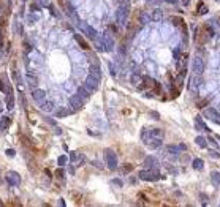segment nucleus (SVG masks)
Wrapping results in <instances>:
<instances>
[{
	"instance_id": "nucleus-1",
	"label": "nucleus",
	"mask_w": 220,
	"mask_h": 207,
	"mask_svg": "<svg viewBox=\"0 0 220 207\" xmlns=\"http://www.w3.org/2000/svg\"><path fill=\"white\" fill-rule=\"evenodd\" d=\"M140 179L141 180H146V182H155V180H159L160 179V176H159V171L157 169H144V171H141L140 172Z\"/></svg>"
},
{
	"instance_id": "nucleus-2",
	"label": "nucleus",
	"mask_w": 220,
	"mask_h": 207,
	"mask_svg": "<svg viewBox=\"0 0 220 207\" xmlns=\"http://www.w3.org/2000/svg\"><path fill=\"white\" fill-rule=\"evenodd\" d=\"M128 16H130V10H128L127 5L119 6L117 11H116V19H117V22H119L120 25H125V24H127Z\"/></svg>"
},
{
	"instance_id": "nucleus-3",
	"label": "nucleus",
	"mask_w": 220,
	"mask_h": 207,
	"mask_svg": "<svg viewBox=\"0 0 220 207\" xmlns=\"http://www.w3.org/2000/svg\"><path fill=\"white\" fill-rule=\"evenodd\" d=\"M105 160H106V166L109 169H116V168H117V155H116L111 149L105 150Z\"/></svg>"
},
{
	"instance_id": "nucleus-4",
	"label": "nucleus",
	"mask_w": 220,
	"mask_h": 207,
	"mask_svg": "<svg viewBox=\"0 0 220 207\" xmlns=\"http://www.w3.org/2000/svg\"><path fill=\"white\" fill-rule=\"evenodd\" d=\"M192 71H193V74H196V76L203 74V71H204V62L200 57H195L193 60H192Z\"/></svg>"
},
{
	"instance_id": "nucleus-5",
	"label": "nucleus",
	"mask_w": 220,
	"mask_h": 207,
	"mask_svg": "<svg viewBox=\"0 0 220 207\" xmlns=\"http://www.w3.org/2000/svg\"><path fill=\"white\" fill-rule=\"evenodd\" d=\"M5 180L8 182V185H11V187H18V185L21 183V176L16 171H10V172H6Z\"/></svg>"
},
{
	"instance_id": "nucleus-6",
	"label": "nucleus",
	"mask_w": 220,
	"mask_h": 207,
	"mask_svg": "<svg viewBox=\"0 0 220 207\" xmlns=\"http://www.w3.org/2000/svg\"><path fill=\"white\" fill-rule=\"evenodd\" d=\"M82 98H84V96H82L81 93L71 95V96H70V105H71V108L76 109V111H78V109H81L82 105H84V100H82Z\"/></svg>"
},
{
	"instance_id": "nucleus-7",
	"label": "nucleus",
	"mask_w": 220,
	"mask_h": 207,
	"mask_svg": "<svg viewBox=\"0 0 220 207\" xmlns=\"http://www.w3.org/2000/svg\"><path fill=\"white\" fill-rule=\"evenodd\" d=\"M32 98H33V101L38 103V105L41 106L46 101V92L41 90V89H35V90L32 92Z\"/></svg>"
},
{
	"instance_id": "nucleus-8",
	"label": "nucleus",
	"mask_w": 220,
	"mask_h": 207,
	"mask_svg": "<svg viewBox=\"0 0 220 207\" xmlns=\"http://www.w3.org/2000/svg\"><path fill=\"white\" fill-rule=\"evenodd\" d=\"M98 82H100V79H97V78H95V76H89V78L86 79V87L89 89V90H90V92H95V90H97V89H98Z\"/></svg>"
},
{
	"instance_id": "nucleus-9",
	"label": "nucleus",
	"mask_w": 220,
	"mask_h": 207,
	"mask_svg": "<svg viewBox=\"0 0 220 207\" xmlns=\"http://www.w3.org/2000/svg\"><path fill=\"white\" fill-rule=\"evenodd\" d=\"M203 115L206 117L208 120H212V122H215V119H217V115H218V111L217 109H214V108H206L204 111H203Z\"/></svg>"
},
{
	"instance_id": "nucleus-10",
	"label": "nucleus",
	"mask_w": 220,
	"mask_h": 207,
	"mask_svg": "<svg viewBox=\"0 0 220 207\" xmlns=\"http://www.w3.org/2000/svg\"><path fill=\"white\" fill-rule=\"evenodd\" d=\"M81 29H82V32H84L89 38H92V40L97 38V32H95V29H92L90 25H87V24L82 22V24H81Z\"/></svg>"
},
{
	"instance_id": "nucleus-11",
	"label": "nucleus",
	"mask_w": 220,
	"mask_h": 207,
	"mask_svg": "<svg viewBox=\"0 0 220 207\" xmlns=\"http://www.w3.org/2000/svg\"><path fill=\"white\" fill-rule=\"evenodd\" d=\"M70 161L71 163H84L86 157L82 154H78V152H70Z\"/></svg>"
},
{
	"instance_id": "nucleus-12",
	"label": "nucleus",
	"mask_w": 220,
	"mask_h": 207,
	"mask_svg": "<svg viewBox=\"0 0 220 207\" xmlns=\"http://www.w3.org/2000/svg\"><path fill=\"white\" fill-rule=\"evenodd\" d=\"M103 44H105V49L106 51H111L113 47H114V40L109 37L108 33H105V35H103Z\"/></svg>"
},
{
	"instance_id": "nucleus-13",
	"label": "nucleus",
	"mask_w": 220,
	"mask_h": 207,
	"mask_svg": "<svg viewBox=\"0 0 220 207\" xmlns=\"http://www.w3.org/2000/svg\"><path fill=\"white\" fill-rule=\"evenodd\" d=\"M187 147H185V144H181V146H168L166 150H168V154H179L181 150H185Z\"/></svg>"
},
{
	"instance_id": "nucleus-14",
	"label": "nucleus",
	"mask_w": 220,
	"mask_h": 207,
	"mask_svg": "<svg viewBox=\"0 0 220 207\" xmlns=\"http://www.w3.org/2000/svg\"><path fill=\"white\" fill-rule=\"evenodd\" d=\"M211 182H212V185H214L215 188L220 187V172H217V171L212 172L211 174Z\"/></svg>"
},
{
	"instance_id": "nucleus-15",
	"label": "nucleus",
	"mask_w": 220,
	"mask_h": 207,
	"mask_svg": "<svg viewBox=\"0 0 220 207\" xmlns=\"http://www.w3.org/2000/svg\"><path fill=\"white\" fill-rule=\"evenodd\" d=\"M154 166H157L155 158H154V157H146V160H144V168L150 169V168H154Z\"/></svg>"
},
{
	"instance_id": "nucleus-16",
	"label": "nucleus",
	"mask_w": 220,
	"mask_h": 207,
	"mask_svg": "<svg viewBox=\"0 0 220 207\" xmlns=\"http://www.w3.org/2000/svg\"><path fill=\"white\" fill-rule=\"evenodd\" d=\"M195 128H196V130H201V131H209V128H208V127H206L204 123H203V120H201V117H200V115L196 117V123H195Z\"/></svg>"
},
{
	"instance_id": "nucleus-17",
	"label": "nucleus",
	"mask_w": 220,
	"mask_h": 207,
	"mask_svg": "<svg viewBox=\"0 0 220 207\" xmlns=\"http://www.w3.org/2000/svg\"><path fill=\"white\" fill-rule=\"evenodd\" d=\"M73 111H68L67 108H60L56 111V117H59V119H64V117H67L68 114H71Z\"/></svg>"
},
{
	"instance_id": "nucleus-18",
	"label": "nucleus",
	"mask_w": 220,
	"mask_h": 207,
	"mask_svg": "<svg viewBox=\"0 0 220 207\" xmlns=\"http://www.w3.org/2000/svg\"><path fill=\"white\" fill-rule=\"evenodd\" d=\"M41 111L52 112V111H54V103H52V101H44L43 105H41Z\"/></svg>"
},
{
	"instance_id": "nucleus-19",
	"label": "nucleus",
	"mask_w": 220,
	"mask_h": 207,
	"mask_svg": "<svg viewBox=\"0 0 220 207\" xmlns=\"http://www.w3.org/2000/svg\"><path fill=\"white\" fill-rule=\"evenodd\" d=\"M192 166H193V169H196V171H201L204 168V163H203V160H200V158H195L193 163H192Z\"/></svg>"
},
{
	"instance_id": "nucleus-20",
	"label": "nucleus",
	"mask_w": 220,
	"mask_h": 207,
	"mask_svg": "<svg viewBox=\"0 0 220 207\" xmlns=\"http://www.w3.org/2000/svg\"><path fill=\"white\" fill-rule=\"evenodd\" d=\"M200 84H201L200 76L193 74V78H192V81H190V86H192V89H198V87H200Z\"/></svg>"
},
{
	"instance_id": "nucleus-21",
	"label": "nucleus",
	"mask_w": 220,
	"mask_h": 207,
	"mask_svg": "<svg viewBox=\"0 0 220 207\" xmlns=\"http://www.w3.org/2000/svg\"><path fill=\"white\" fill-rule=\"evenodd\" d=\"M74 40H76L78 41V44L82 47V49H89V44L86 43V40L84 38H82L81 35H74Z\"/></svg>"
},
{
	"instance_id": "nucleus-22",
	"label": "nucleus",
	"mask_w": 220,
	"mask_h": 207,
	"mask_svg": "<svg viewBox=\"0 0 220 207\" xmlns=\"http://www.w3.org/2000/svg\"><path fill=\"white\" fill-rule=\"evenodd\" d=\"M162 35H163V40H168L169 35H171V27L168 24H165L163 25V29H162Z\"/></svg>"
},
{
	"instance_id": "nucleus-23",
	"label": "nucleus",
	"mask_w": 220,
	"mask_h": 207,
	"mask_svg": "<svg viewBox=\"0 0 220 207\" xmlns=\"http://www.w3.org/2000/svg\"><path fill=\"white\" fill-rule=\"evenodd\" d=\"M195 142H196L200 147H206V146H208V141H206L203 136H196V137H195Z\"/></svg>"
},
{
	"instance_id": "nucleus-24",
	"label": "nucleus",
	"mask_w": 220,
	"mask_h": 207,
	"mask_svg": "<svg viewBox=\"0 0 220 207\" xmlns=\"http://www.w3.org/2000/svg\"><path fill=\"white\" fill-rule=\"evenodd\" d=\"M141 82H143V78H141L140 74H133V76H132V84H135V86H140Z\"/></svg>"
},
{
	"instance_id": "nucleus-25",
	"label": "nucleus",
	"mask_w": 220,
	"mask_h": 207,
	"mask_svg": "<svg viewBox=\"0 0 220 207\" xmlns=\"http://www.w3.org/2000/svg\"><path fill=\"white\" fill-rule=\"evenodd\" d=\"M27 82H29V84L32 86V87H35L37 86V78H35V76H33V74H27Z\"/></svg>"
},
{
	"instance_id": "nucleus-26",
	"label": "nucleus",
	"mask_w": 220,
	"mask_h": 207,
	"mask_svg": "<svg viewBox=\"0 0 220 207\" xmlns=\"http://www.w3.org/2000/svg\"><path fill=\"white\" fill-rule=\"evenodd\" d=\"M92 76H95L97 79H100V68H98V65H95V68H92Z\"/></svg>"
},
{
	"instance_id": "nucleus-27",
	"label": "nucleus",
	"mask_w": 220,
	"mask_h": 207,
	"mask_svg": "<svg viewBox=\"0 0 220 207\" xmlns=\"http://www.w3.org/2000/svg\"><path fill=\"white\" fill-rule=\"evenodd\" d=\"M10 125V119H2V122H0V128H6Z\"/></svg>"
},
{
	"instance_id": "nucleus-28",
	"label": "nucleus",
	"mask_w": 220,
	"mask_h": 207,
	"mask_svg": "<svg viewBox=\"0 0 220 207\" xmlns=\"http://www.w3.org/2000/svg\"><path fill=\"white\" fill-rule=\"evenodd\" d=\"M111 183L113 185H117V187H122V180H120V179H113V180H111Z\"/></svg>"
},
{
	"instance_id": "nucleus-29",
	"label": "nucleus",
	"mask_w": 220,
	"mask_h": 207,
	"mask_svg": "<svg viewBox=\"0 0 220 207\" xmlns=\"http://www.w3.org/2000/svg\"><path fill=\"white\" fill-rule=\"evenodd\" d=\"M67 163V157H59V166H64Z\"/></svg>"
},
{
	"instance_id": "nucleus-30",
	"label": "nucleus",
	"mask_w": 220,
	"mask_h": 207,
	"mask_svg": "<svg viewBox=\"0 0 220 207\" xmlns=\"http://www.w3.org/2000/svg\"><path fill=\"white\" fill-rule=\"evenodd\" d=\"M122 169L125 171V172H130V171L133 169V166H132V164H123V166H122Z\"/></svg>"
},
{
	"instance_id": "nucleus-31",
	"label": "nucleus",
	"mask_w": 220,
	"mask_h": 207,
	"mask_svg": "<svg viewBox=\"0 0 220 207\" xmlns=\"http://www.w3.org/2000/svg\"><path fill=\"white\" fill-rule=\"evenodd\" d=\"M147 21H149V18H147V15H141V22H143V24H146V22H147Z\"/></svg>"
},
{
	"instance_id": "nucleus-32",
	"label": "nucleus",
	"mask_w": 220,
	"mask_h": 207,
	"mask_svg": "<svg viewBox=\"0 0 220 207\" xmlns=\"http://www.w3.org/2000/svg\"><path fill=\"white\" fill-rule=\"evenodd\" d=\"M38 3L43 5V6H48V5H49V0H38Z\"/></svg>"
},
{
	"instance_id": "nucleus-33",
	"label": "nucleus",
	"mask_w": 220,
	"mask_h": 207,
	"mask_svg": "<svg viewBox=\"0 0 220 207\" xmlns=\"http://www.w3.org/2000/svg\"><path fill=\"white\" fill-rule=\"evenodd\" d=\"M154 19H162V13L160 11H155L154 13Z\"/></svg>"
},
{
	"instance_id": "nucleus-34",
	"label": "nucleus",
	"mask_w": 220,
	"mask_h": 207,
	"mask_svg": "<svg viewBox=\"0 0 220 207\" xmlns=\"http://www.w3.org/2000/svg\"><path fill=\"white\" fill-rule=\"evenodd\" d=\"M56 176H57V177H64V171H62V169H57V171H56Z\"/></svg>"
},
{
	"instance_id": "nucleus-35",
	"label": "nucleus",
	"mask_w": 220,
	"mask_h": 207,
	"mask_svg": "<svg viewBox=\"0 0 220 207\" xmlns=\"http://www.w3.org/2000/svg\"><path fill=\"white\" fill-rule=\"evenodd\" d=\"M208 141H209V142H211V144H212V146H214V147H215V149H217V142H215V141H214V139H211V137H208Z\"/></svg>"
},
{
	"instance_id": "nucleus-36",
	"label": "nucleus",
	"mask_w": 220,
	"mask_h": 207,
	"mask_svg": "<svg viewBox=\"0 0 220 207\" xmlns=\"http://www.w3.org/2000/svg\"><path fill=\"white\" fill-rule=\"evenodd\" d=\"M211 157H214V158H220V154H217V152H211Z\"/></svg>"
},
{
	"instance_id": "nucleus-37",
	"label": "nucleus",
	"mask_w": 220,
	"mask_h": 207,
	"mask_svg": "<svg viewBox=\"0 0 220 207\" xmlns=\"http://www.w3.org/2000/svg\"><path fill=\"white\" fill-rule=\"evenodd\" d=\"M6 154H8L10 157H15V150H11V149H8V150H6Z\"/></svg>"
},
{
	"instance_id": "nucleus-38",
	"label": "nucleus",
	"mask_w": 220,
	"mask_h": 207,
	"mask_svg": "<svg viewBox=\"0 0 220 207\" xmlns=\"http://www.w3.org/2000/svg\"><path fill=\"white\" fill-rule=\"evenodd\" d=\"M92 164H95V166H97V168H100V169L103 168V166H101V164H100V163H97V161H92Z\"/></svg>"
},
{
	"instance_id": "nucleus-39",
	"label": "nucleus",
	"mask_w": 220,
	"mask_h": 207,
	"mask_svg": "<svg viewBox=\"0 0 220 207\" xmlns=\"http://www.w3.org/2000/svg\"><path fill=\"white\" fill-rule=\"evenodd\" d=\"M215 123H217V125H220V114L217 115V119H215Z\"/></svg>"
},
{
	"instance_id": "nucleus-40",
	"label": "nucleus",
	"mask_w": 220,
	"mask_h": 207,
	"mask_svg": "<svg viewBox=\"0 0 220 207\" xmlns=\"http://www.w3.org/2000/svg\"><path fill=\"white\" fill-rule=\"evenodd\" d=\"M166 2H171V3H173V2H176V0H166Z\"/></svg>"
},
{
	"instance_id": "nucleus-41",
	"label": "nucleus",
	"mask_w": 220,
	"mask_h": 207,
	"mask_svg": "<svg viewBox=\"0 0 220 207\" xmlns=\"http://www.w3.org/2000/svg\"><path fill=\"white\" fill-rule=\"evenodd\" d=\"M184 3H189V0H184Z\"/></svg>"
}]
</instances>
